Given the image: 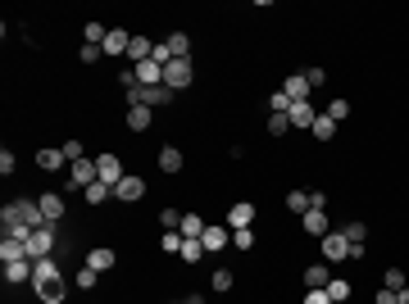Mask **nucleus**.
Wrapping results in <instances>:
<instances>
[{"label":"nucleus","mask_w":409,"mask_h":304,"mask_svg":"<svg viewBox=\"0 0 409 304\" xmlns=\"http://www.w3.org/2000/svg\"><path fill=\"white\" fill-rule=\"evenodd\" d=\"M0 223H5V232H37L46 227V214L37 200H14V205L0 209Z\"/></svg>","instance_id":"1"},{"label":"nucleus","mask_w":409,"mask_h":304,"mask_svg":"<svg viewBox=\"0 0 409 304\" xmlns=\"http://www.w3.org/2000/svg\"><path fill=\"white\" fill-rule=\"evenodd\" d=\"M32 291L41 295V304H59V300H64V277H59V263H55V259H37Z\"/></svg>","instance_id":"2"},{"label":"nucleus","mask_w":409,"mask_h":304,"mask_svg":"<svg viewBox=\"0 0 409 304\" xmlns=\"http://www.w3.org/2000/svg\"><path fill=\"white\" fill-rule=\"evenodd\" d=\"M191 77H196L191 59H169V64H164V87H169V91H187V87H191Z\"/></svg>","instance_id":"3"},{"label":"nucleus","mask_w":409,"mask_h":304,"mask_svg":"<svg viewBox=\"0 0 409 304\" xmlns=\"http://www.w3.org/2000/svg\"><path fill=\"white\" fill-rule=\"evenodd\" d=\"M173 96H178V91H169V87H132V91H128V105L160 109V105H169Z\"/></svg>","instance_id":"4"},{"label":"nucleus","mask_w":409,"mask_h":304,"mask_svg":"<svg viewBox=\"0 0 409 304\" xmlns=\"http://www.w3.org/2000/svg\"><path fill=\"white\" fill-rule=\"evenodd\" d=\"M50 254H55V223H46L28 236V259H50Z\"/></svg>","instance_id":"5"},{"label":"nucleus","mask_w":409,"mask_h":304,"mask_svg":"<svg viewBox=\"0 0 409 304\" xmlns=\"http://www.w3.org/2000/svg\"><path fill=\"white\" fill-rule=\"evenodd\" d=\"M91 182H100V168H96V159H77V163H68V186H91Z\"/></svg>","instance_id":"6"},{"label":"nucleus","mask_w":409,"mask_h":304,"mask_svg":"<svg viewBox=\"0 0 409 304\" xmlns=\"http://www.w3.org/2000/svg\"><path fill=\"white\" fill-rule=\"evenodd\" d=\"M350 259V241H345V232H327L323 236V263H341Z\"/></svg>","instance_id":"7"},{"label":"nucleus","mask_w":409,"mask_h":304,"mask_svg":"<svg viewBox=\"0 0 409 304\" xmlns=\"http://www.w3.org/2000/svg\"><path fill=\"white\" fill-rule=\"evenodd\" d=\"M96 168H100V182H105V186H119L123 177H128V173H123V159H119V154H100Z\"/></svg>","instance_id":"8"},{"label":"nucleus","mask_w":409,"mask_h":304,"mask_svg":"<svg viewBox=\"0 0 409 304\" xmlns=\"http://www.w3.org/2000/svg\"><path fill=\"white\" fill-rule=\"evenodd\" d=\"M287 119H291V128H314V119H318V109H314L310 100H291Z\"/></svg>","instance_id":"9"},{"label":"nucleus","mask_w":409,"mask_h":304,"mask_svg":"<svg viewBox=\"0 0 409 304\" xmlns=\"http://www.w3.org/2000/svg\"><path fill=\"white\" fill-rule=\"evenodd\" d=\"M250 223H255V205H250V200H237V205L227 209V227H232V232L250 227Z\"/></svg>","instance_id":"10"},{"label":"nucleus","mask_w":409,"mask_h":304,"mask_svg":"<svg viewBox=\"0 0 409 304\" xmlns=\"http://www.w3.org/2000/svg\"><path fill=\"white\" fill-rule=\"evenodd\" d=\"M32 272H37V259H14V263H5V282L10 286L32 282Z\"/></svg>","instance_id":"11"},{"label":"nucleus","mask_w":409,"mask_h":304,"mask_svg":"<svg viewBox=\"0 0 409 304\" xmlns=\"http://www.w3.org/2000/svg\"><path fill=\"white\" fill-rule=\"evenodd\" d=\"M132 73H137V87H164V68L155 64V59H146V64H132Z\"/></svg>","instance_id":"12"},{"label":"nucleus","mask_w":409,"mask_h":304,"mask_svg":"<svg viewBox=\"0 0 409 304\" xmlns=\"http://www.w3.org/2000/svg\"><path fill=\"white\" fill-rule=\"evenodd\" d=\"M37 205H41V214H46V223H59V218H64V196H59V191H46V196H37Z\"/></svg>","instance_id":"13"},{"label":"nucleus","mask_w":409,"mask_h":304,"mask_svg":"<svg viewBox=\"0 0 409 304\" xmlns=\"http://www.w3.org/2000/svg\"><path fill=\"white\" fill-rule=\"evenodd\" d=\"M301 227L310 232V236H318V241H323L327 232H332V227H327V209H310V214L301 218Z\"/></svg>","instance_id":"14"},{"label":"nucleus","mask_w":409,"mask_h":304,"mask_svg":"<svg viewBox=\"0 0 409 304\" xmlns=\"http://www.w3.org/2000/svg\"><path fill=\"white\" fill-rule=\"evenodd\" d=\"M114 196H119L123 200V205H132V200H141V196H146V182H141V177H123V182L119 186H114Z\"/></svg>","instance_id":"15"},{"label":"nucleus","mask_w":409,"mask_h":304,"mask_svg":"<svg viewBox=\"0 0 409 304\" xmlns=\"http://www.w3.org/2000/svg\"><path fill=\"white\" fill-rule=\"evenodd\" d=\"M278 91H282V96H287V100H310V91H314V87H310V82H305V73H291L287 82H282V87H278Z\"/></svg>","instance_id":"16"},{"label":"nucleus","mask_w":409,"mask_h":304,"mask_svg":"<svg viewBox=\"0 0 409 304\" xmlns=\"http://www.w3.org/2000/svg\"><path fill=\"white\" fill-rule=\"evenodd\" d=\"M128 45H132V37L123 32V28H109V37H105V45H100V50L119 59V54H128Z\"/></svg>","instance_id":"17"},{"label":"nucleus","mask_w":409,"mask_h":304,"mask_svg":"<svg viewBox=\"0 0 409 304\" xmlns=\"http://www.w3.org/2000/svg\"><path fill=\"white\" fill-rule=\"evenodd\" d=\"M114 263H119V254L109 250V245H96V250L86 254V268H96V272H109Z\"/></svg>","instance_id":"18"},{"label":"nucleus","mask_w":409,"mask_h":304,"mask_svg":"<svg viewBox=\"0 0 409 304\" xmlns=\"http://www.w3.org/2000/svg\"><path fill=\"white\" fill-rule=\"evenodd\" d=\"M204 227H209V223H204L200 214H182V223H178L182 241H200V236H204Z\"/></svg>","instance_id":"19"},{"label":"nucleus","mask_w":409,"mask_h":304,"mask_svg":"<svg viewBox=\"0 0 409 304\" xmlns=\"http://www.w3.org/2000/svg\"><path fill=\"white\" fill-rule=\"evenodd\" d=\"M200 245H204V254H218L227 245V227H214V223H209V227H204V236H200Z\"/></svg>","instance_id":"20"},{"label":"nucleus","mask_w":409,"mask_h":304,"mask_svg":"<svg viewBox=\"0 0 409 304\" xmlns=\"http://www.w3.org/2000/svg\"><path fill=\"white\" fill-rule=\"evenodd\" d=\"M0 259H5V263H14V259H28V241H19V236H5V241H0Z\"/></svg>","instance_id":"21"},{"label":"nucleus","mask_w":409,"mask_h":304,"mask_svg":"<svg viewBox=\"0 0 409 304\" xmlns=\"http://www.w3.org/2000/svg\"><path fill=\"white\" fill-rule=\"evenodd\" d=\"M327 282H332V272H327V263H310V268H305V286H310V291H323Z\"/></svg>","instance_id":"22"},{"label":"nucleus","mask_w":409,"mask_h":304,"mask_svg":"<svg viewBox=\"0 0 409 304\" xmlns=\"http://www.w3.org/2000/svg\"><path fill=\"white\" fill-rule=\"evenodd\" d=\"M64 163H68V159H64V150H50V145L37 154V168H41V173H59Z\"/></svg>","instance_id":"23"},{"label":"nucleus","mask_w":409,"mask_h":304,"mask_svg":"<svg viewBox=\"0 0 409 304\" xmlns=\"http://www.w3.org/2000/svg\"><path fill=\"white\" fill-rule=\"evenodd\" d=\"M164 50H169L173 59H191V37H187V32H173L169 41H164Z\"/></svg>","instance_id":"24"},{"label":"nucleus","mask_w":409,"mask_h":304,"mask_svg":"<svg viewBox=\"0 0 409 304\" xmlns=\"http://www.w3.org/2000/svg\"><path fill=\"white\" fill-rule=\"evenodd\" d=\"M151 119H155V109H146V105H128V128H132V132H146V128H151Z\"/></svg>","instance_id":"25"},{"label":"nucleus","mask_w":409,"mask_h":304,"mask_svg":"<svg viewBox=\"0 0 409 304\" xmlns=\"http://www.w3.org/2000/svg\"><path fill=\"white\" fill-rule=\"evenodd\" d=\"M182 150H178V145H164V150H160V168H164V173H182Z\"/></svg>","instance_id":"26"},{"label":"nucleus","mask_w":409,"mask_h":304,"mask_svg":"<svg viewBox=\"0 0 409 304\" xmlns=\"http://www.w3.org/2000/svg\"><path fill=\"white\" fill-rule=\"evenodd\" d=\"M155 54V41H146V37H132V45H128V59L132 64H146Z\"/></svg>","instance_id":"27"},{"label":"nucleus","mask_w":409,"mask_h":304,"mask_svg":"<svg viewBox=\"0 0 409 304\" xmlns=\"http://www.w3.org/2000/svg\"><path fill=\"white\" fill-rule=\"evenodd\" d=\"M287 209H291V214H310V209H314V191H291V196H287Z\"/></svg>","instance_id":"28"},{"label":"nucleus","mask_w":409,"mask_h":304,"mask_svg":"<svg viewBox=\"0 0 409 304\" xmlns=\"http://www.w3.org/2000/svg\"><path fill=\"white\" fill-rule=\"evenodd\" d=\"M109 196H114V186H105V182H91V186L82 191V200H86V205H105Z\"/></svg>","instance_id":"29"},{"label":"nucleus","mask_w":409,"mask_h":304,"mask_svg":"<svg viewBox=\"0 0 409 304\" xmlns=\"http://www.w3.org/2000/svg\"><path fill=\"white\" fill-rule=\"evenodd\" d=\"M310 132H314V136H318V141H332V136H336V119H327V114H318Z\"/></svg>","instance_id":"30"},{"label":"nucleus","mask_w":409,"mask_h":304,"mask_svg":"<svg viewBox=\"0 0 409 304\" xmlns=\"http://www.w3.org/2000/svg\"><path fill=\"white\" fill-rule=\"evenodd\" d=\"M382 286H387V291H405V286H409V272H405V268H387Z\"/></svg>","instance_id":"31"},{"label":"nucleus","mask_w":409,"mask_h":304,"mask_svg":"<svg viewBox=\"0 0 409 304\" xmlns=\"http://www.w3.org/2000/svg\"><path fill=\"white\" fill-rule=\"evenodd\" d=\"M327 295H332V304H341V300H350V282H345V277H332V282L323 286Z\"/></svg>","instance_id":"32"},{"label":"nucleus","mask_w":409,"mask_h":304,"mask_svg":"<svg viewBox=\"0 0 409 304\" xmlns=\"http://www.w3.org/2000/svg\"><path fill=\"white\" fill-rule=\"evenodd\" d=\"M160 250L164 254H182V232H164V236H160Z\"/></svg>","instance_id":"33"},{"label":"nucleus","mask_w":409,"mask_h":304,"mask_svg":"<svg viewBox=\"0 0 409 304\" xmlns=\"http://www.w3.org/2000/svg\"><path fill=\"white\" fill-rule=\"evenodd\" d=\"M73 282H77V291H91V286L100 282V272H96V268H86V263H82V268H77V277H73Z\"/></svg>","instance_id":"34"},{"label":"nucleus","mask_w":409,"mask_h":304,"mask_svg":"<svg viewBox=\"0 0 409 304\" xmlns=\"http://www.w3.org/2000/svg\"><path fill=\"white\" fill-rule=\"evenodd\" d=\"M287 132H291L287 114H269V136H287Z\"/></svg>","instance_id":"35"},{"label":"nucleus","mask_w":409,"mask_h":304,"mask_svg":"<svg viewBox=\"0 0 409 304\" xmlns=\"http://www.w3.org/2000/svg\"><path fill=\"white\" fill-rule=\"evenodd\" d=\"M345 241H350V245H364V236H368V227H364V223H345Z\"/></svg>","instance_id":"36"},{"label":"nucleus","mask_w":409,"mask_h":304,"mask_svg":"<svg viewBox=\"0 0 409 304\" xmlns=\"http://www.w3.org/2000/svg\"><path fill=\"white\" fill-rule=\"evenodd\" d=\"M232 282H237V277H232L227 268H214V277H209V286H214V291H232Z\"/></svg>","instance_id":"37"},{"label":"nucleus","mask_w":409,"mask_h":304,"mask_svg":"<svg viewBox=\"0 0 409 304\" xmlns=\"http://www.w3.org/2000/svg\"><path fill=\"white\" fill-rule=\"evenodd\" d=\"M182 259L187 263H200L204 259V245H200V241H182Z\"/></svg>","instance_id":"38"},{"label":"nucleus","mask_w":409,"mask_h":304,"mask_svg":"<svg viewBox=\"0 0 409 304\" xmlns=\"http://www.w3.org/2000/svg\"><path fill=\"white\" fill-rule=\"evenodd\" d=\"M327 119H350V100H332V105H327Z\"/></svg>","instance_id":"39"},{"label":"nucleus","mask_w":409,"mask_h":304,"mask_svg":"<svg viewBox=\"0 0 409 304\" xmlns=\"http://www.w3.org/2000/svg\"><path fill=\"white\" fill-rule=\"evenodd\" d=\"M100 54H105V50H100V45H91V41H82V50H77V59H82V64H96Z\"/></svg>","instance_id":"40"},{"label":"nucleus","mask_w":409,"mask_h":304,"mask_svg":"<svg viewBox=\"0 0 409 304\" xmlns=\"http://www.w3.org/2000/svg\"><path fill=\"white\" fill-rule=\"evenodd\" d=\"M232 245H237V250H250V245H255V232H250V227L232 232Z\"/></svg>","instance_id":"41"},{"label":"nucleus","mask_w":409,"mask_h":304,"mask_svg":"<svg viewBox=\"0 0 409 304\" xmlns=\"http://www.w3.org/2000/svg\"><path fill=\"white\" fill-rule=\"evenodd\" d=\"M287 109H291V100L282 96V91H273L269 96V114H287Z\"/></svg>","instance_id":"42"},{"label":"nucleus","mask_w":409,"mask_h":304,"mask_svg":"<svg viewBox=\"0 0 409 304\" xmlns=\"http://www.w3.org/2000/svg\"><path fill=\"white\" fill-rule=\"evenodd\" d=\"M59 150H64V159H68V163L86 159V154H82V141H64V145H59Z\"/></svg>","instance_id":"43"},{"label":"nucleus","mask_w":409,"mask_h":304,"mask_svg":"<svg viewBox=\"0 0 409 304\" xmlns=\"http://www.w3.org/2000/svg\"><path fill=\"white\" fill-rule=\"evenodd\" d=\"M301 304H332V295H327V291H305Z\"/></svg>","instance_id":"44"},{"label":"nucleus","mask_w":409,"mask_h":304,"mask_svg":"<svg viewBox=\"0 0 409 304\" xmlns=\"http://www.w3.org/2000/svg\"><path fill=\"white\" fill-rule=\"evenodd\" d=\"M0 173H5V177L14 173V150H10V145H5V150H0Z\"/></svg>","instance_id":"45"},{"label":"nucleus","mask_w":409,"mask_h":304,"mask_svg":"<svg viewBox=\"0 0 409 304\" xmlns=\"http://www.w3.org/2000/svg\"><path fill=\"white\" fill-rule=\"evenodd\" d=\"M305 82H310V87H323L327 73H323V68H310V73H305Z\"/></svg>","instance_id":"46"},{"label":"nucleus","mask_w":409,"mask_h":304,"mask_svg":"<svg viewBox=\"0 0 409 304\" xmlns=\"http://www.w3.org/2000/svg\"><path fill=\"white\" fill-rule=\"evenodd\" d=\"M160 223H164V227H178V223H182V214H178V209H164Z\"/></svg>","instance_id":"47"},{"label":"nucleus","mask_w":409,"mask_h":304,"mask_svg":"<svg viewBox=\"0 0 409 304\" xmlns=\"http://www.w3.org/2000/svg\"><path fill=\"white\" fill-rule=\"evenodd\" d=\"M373 304H396V291H387V286H382V291L373 295Z\"/></svg>","instance_id":"48"},{"label":"nucleus","mask_w":409,"mask_h":304,"mask_svg":"<svg viewBox=\"0 0 409 304\" xmlns=\"http://www.w3.org/2000/svg\"><path fill=\"white\" fill-rule=\"evenodd\" d=\"M396 304H409V286H405V291H396Z\"/></svg>","instance_id":"49"},{"label":"nucleus","mask_w":409,"mask_h":304,"mask_svg":"<svg viewBox=\"0 0 409 304\" xmlns=\"http://www.w3.org/2000/svg\"><path fill=\"white\" fill-rule=\"evenodd\" d=\"M178 304H187V300H178Z\"/></svg>","instance_id":"50"}]
</instances>
